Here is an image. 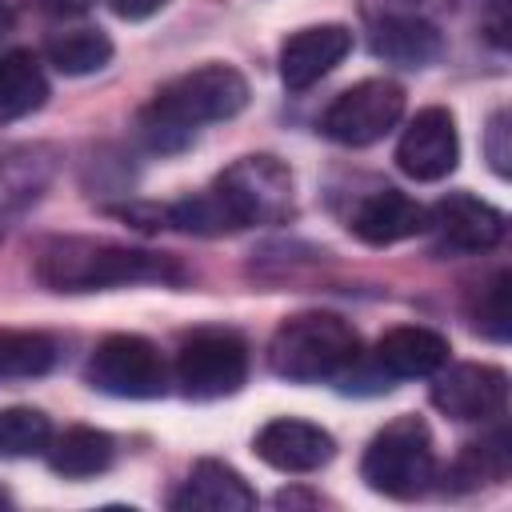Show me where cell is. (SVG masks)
Here are the masks:
<instances>
[{
	"mask_svg": "<svg viewBox=\"0 0 512 512\" xmlns=\"http://www.w3.org/2000/svg\"><path fill=\"white\" fill-rule=\"evenodd\" d=\"M84 380L104 396L156 400L168 388V368H164V356L152 340L132 336V332H116L92 348V356L84 364Z\"/></svg>",
	"mask_w": 512,
	"mask_h": 512,
	"instance_id": "cell-6",
	"label": "cell"
},
{
	"mask_svg": "<svg viewBox=\"0 0 512 512\" xmlns=\"http://www.w3.org/2000/svg\"><path fill=\"white\" fill-rule=\"evenodd\" d=\"M12 24H16V16H12V8L8 4H0V40L12 32Z\"/></svg>",
	"mask_w": 512,
	"mask_h": 512,
	"instance_id": "cell-28",
	"label": "cell"
},
{
	"mask_svg": "<svg viewBox=\"0 0 512 512\" xmlns=\"http://www.w3.org/2000/svg\"><path fill=\"white\" fill-rule=\"evenodd\" d=\"M372 364L388 376H432L436 368L448 364V340L432 328L400 324V328H388L376 340Z\"/></svg>",
	"mask_w": 512,
	"mask_h": 512,
	"instance_id": "cell-15",
	"label": "cell"
},
{
	"mask_svg": "<svg viewBox=\"0 0 512 512\" xmlns=\"http://www.w3.org/2000/svg\"><path fill=\"white\" fill-rule=\"evenodd\" d=\"M460 160V136H456V120L448 108H420L400 144H396V168L412 180H444Z\"/></svg>",
	"mask_w": 512,
	"mask_h": 512,
	"instance_id": "cell-10",
	"label": "cell"
},
{
	"mask_svg": "<svg viewBox=\"0 0 512 512\" xmlns=\"http://www.w3.org/2000/svg\"><path fill=\"white\" fill-rule=\"evenodd\" d=\"M428 232H436V244L448 252H488L504 240L508 220L500 208L468 192H452L428 208Z\"/></svg>",
	"mask_w": 512,
	"mask_h": 512,
	"instance_id": "cell-11",
	"label": "cell"
},
{
	"mask_svg": "<svg viewBox=\"0 0 512 512\" xmlns=\"http://www.w3.org/2000/svg\"><path fill=\"white\" fill-rule=\"evenodd\" d=\"M36 280L48 292H100L120 284H184L188 268L152 248L92 236H56L36 252Z\"/></svg>",
	"mask_w": 512,
	"mask_h": 512,
	"instance_id": "cell-1",
	"label": "cell"
},
{
	"mask_svg": "<svg viewBox=\"0 0 512 512\" xmlns=\"http://www.w3.org/2000/svg\"><path fill=\"white\" fill-rule=\"evenodd\" d=\"M348 228H352L356 240H364L372 248H384V244L428 232V208L416 204L412 196H404L400 188H376L352 208Z\"/></svg>",
	"mask_w": 512,
	"mask_h": 512,
	"instance_id": "cell-14",
	"label": "cell"
},
{
	"mask_svg": "<svg viewBox=\"0 0 512 512\" xmlns=\"http://www.w3.org/2000/svg\"><path fill=\"white\" fill-rule=\"evenodd\" d=\"M508 136H512L508 112L500 108V112H492V120H488V128H484V152H488V164H492L496 176H508V172H512V164H508V160H512Z\"/></svg>",
	"mask_w": 512,
	"mask_h": 512,
	"instance_id": "cell-25",
	"label": "cell"
},
{
	"mask_svg": "<svg viewBox=\"0 0 512 512\" xmlns=\"http://www.w3.org/2000/svg\"><path fill=\"white\" fill-rule=\"evenodd\" d=\"M0 504H12V500H8V492H0Z\"/></svg>",
	"mask_w": 512,
	"mask_h": 512,
	"instance_id": "cell-29",
	"label": "cell"
},
{
	"mask_svg": "<svg viewBox=\"0 0 512 512\" xmlns=\"http://www.w3.org/2000/svg\"><path fill=\"white\" fill-rule=\"evenodd\" d=\"M432 404L448 420H496L508 404V372L496 364H452L432 372Z\"/></svg>",
	"mask_w": 512,
	"mask_h": 512,
	"instance_id": "cell-9",
	"label": "cell"
},
{
	"mask_svg": "<svg viewBox=\"0 0 512 512\" xmlns=\"http://www.w3.org/2000/svg\"><path fill=\"white\" fill-rule=\"evenodd\" d=\"M248 380V344L228 328H200L176 348V384L192 400H220Z\"/></svg>",
	"mask_w": 512,
	"mask_h": 512,
	"instance_id": "cell-7",
	"label": "cell"
},
{
	"mask_svg": "<svg viewBox=\"0 0 512 512\" xmlns=\"http://www.w3.org/2000/svg\"><path fill=\"white\" fill-rule=\"evenodd\" d=\"M360 476L380 496H392V500L420 496L436 480V452H432L428 424L420 416H396L392 424H384L364 448Z\"/></svg>",
	"mask_w": 512,
	"mask_h": 512,
	"instance_id": "cell-5",
	"label": "cell"
},
{
	"mask_svg": "<svg viewBox=\"0 0 512 512\" xmlns=\"http://www.w3.org/2000/svg\"><path fill=\"white\" fill-rule=\"evenodd\" d=\"M360 360L356 328L336 312H296L288 316L268 344V364L292 384L336 380Z\"/></svg>",
	"mask_w": 512,
	"mask_h": 512,
	"instance_id": "cell-3",
	"label": "cell"
},
{
	"mask_svg": "<svg viewBox=\"0 0 512 512\" xmlns=\"http://www.w3.org/2000/svg\"><path fill=\"white\" fill-rule=\"evenodd\" d=\"M172 508H192V512H248L256 508V492L248 488V480L228 468L224 460H200L184 488L172 496Z\"/></svg>",
	"mask_w": 512,
	"mask_h": 512,
	"instance_id": "cell-16",
	"label": "cell"
},
{
	"mask_svg": "<svg viewBox=\"0 0 512 512\" xmlns=\"http://www.w3.org/2000/svg\"><path fill=\"white\" fill-rule=\"evenodd\" d=\"M52 444V424L40 408L16 404L0 408V456H36L48 452Z\"/></svg>",
	"mask_w": 512,
	"mask_h": 512,
	"instance_id": "cell-22",
	"label": "cell"
},
{
	"mask_svg": "<svg viewBox=\"0 0 512 512\" xmlns=\"http://www.w3.org/2000/svg\"><path fill=\"white\" fill-rule=\"evenodd\" d=\"M248 104V80L232 64L192 68L164 88L136 116V132L152 152H180L200 124L232 120Z\"/></svg>",
	"mask_w": 512,
	"mask_h": 512,
	"instance_id": "cell-2",
	"label": "cell"
},
{
	"mask_svg": "<svg viewBox=\"0 0 512 512\" xmlns=\"http://www.w3.org/2000/svg\"><path fill=\"white\" fill-rule=\"evenodd\" d=\"M472 320L484 336L492 340H508V272H496L484 288H480V300L472 308Z\"/></svg>",
	"mask_w": 512,
	"mask_h": 512,
	"instance_id": "cell-24",
	"label": "cell"
},
{
	"mask_svg": "<svg viewBox=\"0 0 512 512\" xmlns=\"http://www.w3.org/2000/svg\"><path fill=\"white\" fill-rule=\"evenodd\" d=\"M56 340L48 332H20V328H0V384L16 380H36L52 372L56 364Z\"/></svg>",
	"mask_w": 512,
	"mask_h": 512,
	"instance_id": "cell-21",
	"label": "cell"
},
{
	"mask_svg": "<svg viewBox=\"0 0 512 512\" xmlns=\"http://www.w3.org/2000/svg\"><path fill=\"white\" fill-rule=\"evenodd\" d=\"M96 0H40V8L44 12H52V16H80V12H88Z\"/></svg>",
	"mask_w": 512,
	"mask_h": 512,
	"instance_id": "cell-27",
	"label": "cell"
},
{
	"mask_svg": "<svg viewBox=\"0 0 512 512\" xmlns=\"http://www.w3.org/2000/svg\"><path fill=\"white\" fill-rule=\"evenodd\" d=\"M44 56L60 76H92L112 60V40L100 28H64L48 36Z\"/></svg>",
	"mask_w": 512,
	"mask_h": 512,
	"instance_id": "cell-20",
	"label": "cell"
},
{
	"mask_svg": "<svg viewBox=\"0 0 512 512\" xmlns=\"http://www.w3.org/2000/svg\"><path fill=\"white\" fill-rule=\"evenodd\" d=\"M348 52H352V32L344 24L300 28L280 48V80L288 92H304L320 76H328Z\"/></svg>",
	"mask_w": 512,
	"mask_h": 512,
	"instance_id": "cell-13",
	"label": "cell"
},
{
	"mask_svg": "<svg viewBox=\"0 0 512 512\" xmlns=\"http://www.w3.org/2000/svg\"><path fill=\"white\" fill-rule=\"evenodd\" d=\"M440 32L416 12H388L372 32V52L400 68H424L440 56Z\"/></svg>",
	"mask_w": 512,
	"mask_h": 512,
	"instance_id": "cell-17",
	"label": "cell"
},
{
	"mask_svg": "<svg viewBox=\"0 0 512 512\" xmlns=\"http://www.w3.org/2000/svg\"><path fill=\"white\" fill-rule=\"evenodd\" d=\"M404 116V88L396 80H384V76H372V80H360L352 88H344L320 116V128L324 136H332L336 144H348V148H368L376 140H384L396 120Z\"/></svg>",
	"mask_w": 512,
	"mask_h": 512,
	"instance_id": "cell-8",
	"label": "cell"
},
{
	"mask_svg": "<svg viewBox=\"0 0 512 512\" xmlns=\"http://www.w3.org/2000/svg\"><path fill=\"white\" fill-rule=\"evenodd\" d=\"M216 232L280 224L292 216V172L276 156H240L204 188Z\"/></svg>",
	"mask_w": 512,
	"mask_h": 512,
	"instance_id": "cell-4",
	"label": "cell"
},
{
	"mask_svg": "<svg viewBox=\"0 0 512 512\" xmlns=\"http://www.w3.org/2000/svg\"><path fill=\"white\" fill-rule=\"evenodd\" d=\"M120 20H148V16H156L168 0H104Z\"/></svg>",
	"mask_w": 512,
	"mask_h": 512,
	"instance_id": "cell-26",
	"label": "cell"
},
{
	"mask_svg": "<svg viewBox=\"0 0 512 512\" xmlns=\"http://www.w3.org/2000/svg\"><path fill=\"white\" fill-rule=\"evenodd\" d=\"M508 472V436L496 432L484 444H468L460 452V460L452 464V480H460V488H476L484 480H500Z\"/></svg>",
	"mask_w": 512,
	"mask_h": 512,
	"instance_id": "cell-23",
	"label": "cell"
},
{
	"mask_svg": "<svg viewBox=\"0 0 512 512\" xmlns=\"http://www.w3.org/2000/svg\"><path fill=\"white\" fill-rule=\"evenodd\" d=\"M116 460V440L100 428H68L64 436H56L48 444V468L64 480H88V476H100L108 472Z\"/></svg>",
	"mask_w": 512,
	"mask_h": 512,
	"instance_id": "cell-18",
	"label": "cell"
},
{
	"mask_svg": "<svg viewBox=\"0 0 512 512\" xmlns=\"http://www.w3.org/2000/svg\"><path fill=\"white\" fill-rule=\"evenodd\" d=\"M44 100H48V80L36 56L24 48L0 52V124L36 112Z\"/></svg>",
	"mask_w": 512,
	"mask_h": 512,
	"instance_id": "cell-19",
	"label": "cell"
},
{
	"mask_svg": "<svg viewBox=\"0 0 512 512\" xmlns=\"http://www.w3.org/2000/svg\"><path fill=\"white\" fill-rule=\"evenodd\" d=\"M252 448L264 464H272L276 472H292V476L316 472L336 456V440L320 424H308V420H296V416L268 420L256 432Z\"/></svg>",
	"mask_w": 512,
	"mask_h": 512,
	"instance_id": "cell-12",
	"label": "cell"
}]
</instances>
